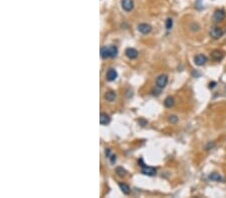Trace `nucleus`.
Returning a JSON list of instances; mask_svg holds the SVG:
<instances>
[{
	"label": "nucleus",
	"instance_id": "nucleus-1",
	"mask_svg": "<svg viewBox=\"0 0 226 198\" xmlns=\"http://www.w3.org/2000/svg\"><path fill=\"white\" fill-rule=\"evenodd\" d=\"M138 164H140L141 171H142V173H143L144 175H147V176H154V175H156L157 169L154 168V167L147 166L146 164H144L143 163V159H140L139 161H138Z\"/></svg>",
	"mask_w": 226,
	"mask_h": 198
},
{
	"label": "nucleus",
	"instance_id": "nucleus-12",
	"mask_svg": "<svg viewBox=\"0 0 226 198\" xmlns=\"http://www.w3.org/2000/svg\"><path fill=\"white\" fill-rule=\"evenodd\" d=\"M116 97H117V93L115 91H113V90L106 92V93H104V98L106 99L107 101H109V102H113L114 100L116 99Z\"/></svg>",
	"mask_w": 226,
	"mask_h": 198
},
{
	"label": "nucleus",
	"instance_id": "nucleus-26",
	"mask_svg": "<svg viewBox=\"0 0 226 198\" xmlns=\"http://www.w3.org/2000/svg\"><path fill=\"white\" fill-rule=\"evenodd\" d=\"M216 85H217V83H216V82H215V81H212V82L209 83V88H210V89H213V88H215V87H216Z\"/></svg>",
	"mask_w": 226,
	"mask_h": 198
},
{
	"label": "nucleus",
	"instance_id": "nucleus-10",
	"mask_svg": "<svg viewBox=\"0 0 226 198\" xmlns=\"http://www.w3.org/2000/svg\"><path fill=\"white\" fill-rule=\"evenodd\" d=\"M125 54H126V56L129 59L133 60V59H136L137 58L138 55H139V52H138L135 48L129 47V48H127L126 50H125Z\"/></svg>",
	"mask_w": 226,
	"mask_h": 198
},
{
	"label": "nucleus",
	"instance_id": "nucleus-7",
	"mask_svg": "<svg viewBox=\"0 0 226 198\" xmlns=\"http://www.w3.org/2000/svg\"><path fill=\"white\" fill-rule=\"evenodd\" d=\"M210 56H211V58L214 60V61L219 62V61H221V60L223 59V57H224V52L222 51V50L215 49V50H213V51H212V52L210 53Z\"/></svg>",
	"mask_w": 226,
	"mask_h": 198
},
{
	"label": "nucleus",
	"instance_id": "nucleus-22",
	"mask_svg": "<svg viewBox=\"0 0 226 198\" xmlns=\"http://www.w3.org/2000/svg\"><path fill=\"white\" fill-rule=\"evenodd\" d=\"M191 30L192 31H198L199 29H200V26H199L197 23H193V24L191 25Z\"/></svg>",
	"mask_w": 226,
	"mask_h": 198
},
{
	"label": "nucleus",
	"instance_id": "nucleus-6",
	"mask_svg": "<svg viewBox=\"0 0 226 198\" xmlns=\"http://www.w3.org/2000/svg\"><path fill=\"white\" fill-rule=\"evenodd\" d=\"M122 8L126 12H131L134 9V0H121Z\"/></svg>",
	"mask_w": 226,
	"mask_h": 198
},
{
	"label": "nucleus",
	"instance_id": "nucleus-16",
	"mask_svg": "<svg viewBox=\"0 0 226 198\" xmlns=\"http://www.w3.org/2000/svg\"><path fill=\"white\" fill-rule=\"evenodd\" d=\"M119 186H120V189L122 190V192L124 194H126V195H129L130 192H131V188H130V186L128 185V184L124 183V182H120L119 183Z\"/></svg>",
	"mask_w": 226,
	"mask_h": 198
},
{
	"label": "nucleus",
	"instance_id": "nucleus-18",
	"mask_svg": "<svg viewBox=\"0 0 226 198\" xmlns=\"http://www.w3.org/2000/svg\"><path fill=\"white\" fill-rule=\"evenodd\" d=\"M116 174L119 177H125V176H126L127 172H126V170L123 168V167H117V168H116Z\"/></svg>",
	"mask_w": 226,
	"mask_h": 198
},
{
	"label": "nucleus",
	"instance_id": "nucleus-17",
	"mask_svg": "<svg viewBox=\"0 0 226 198\" xmlns=\"http://www.w3.org/2000/svg\"><path fill=\"white\" fill-rule=\"evenodd\" d=\"M109 50H110V55H111V58H115V57H117L118 53H119V50H118V47L115 45H110L109 46Z\"/></svg>",
	"mask_w": 226,
	"mask_h": 198
},
{
	"label": "nucleus",
	"instance_id": "nucleus-25",
	"mask_svg": "<svg viewBox=\"0 0 226 198\" xmlns=\"http://www.w3.org/2000/svg\"><path fill=\"white\" fill-rule=\"evenodd\" d=\"M215 146V144L214 143H211V142H209L206 146H205V149L206 150H209V149H211V148H213V147Z\"/></svg>",
	"mask_w": 226,
	"mask_h": 198
},
{
	"label": "nucleus",
	"instance_id": "nucleus-20",
	"mask_svg": "<svg viewBox=\"0 0 226 198\" xmlns=\"http://www.w3.org/2000/svg\"><path fill=\"white\" fill-rule=\"evenodd\" d=\"M178 120H179V118L176 115H170L168 117V122L171 124H176L178 122Z\"/></svg>",
	"mask_w": 226,
	"mask_h": 198
},
{
	"label": "nucleus",
	"instance_id": "nucleus-11",
	"mask_svg": "<svg viewBox=\"0 0 226 198\" xmlns=\"http://www.w3.org/2000/svg\"><path fill=\"white\" fill-rule=\"evenodd\" d=\"M111 122V116L106 112H102L100 114V123L101 125H108Z\"/></svg>",
	"mask_w": 226,
	"mask_h": 198
},
{
	"label": "nucleus",
	"instance_id": "nucleus-15",
	"mask_svg": "<svg viewBox=\"0 0 226 198\" xmlns=\"http://www.w3.org/2000/svg\"><path fill=\"white\" fill-rule=\"evenodd\" d=\"M175 104V99L173 98L172 96H168L165 98L164 100V105L166 108H171V107H173Z\"/></svg>",
	"mask_w": 226,
	"mask_h": 198
},
{
	"label": "nucleus",
	"instance_id": "nucleus-14",
	"mask_svg": "<svg viewBox=\"0 0 226 198\" xmlns=\"http://www.w3.org/2000/svg\"><path fill=\"white\" fill-rule=\"evenodd\" d=\"M101 57H102L103 59L111 58L109 46H104V47H102V48H101Z\"/></svg>",
	"mask_w": 226,
	"mask_h": 198
},
{
	"label": "nucleus",
	"instance_id": "nucleus-4",
	"mask_svg": "<svg viewBox=\"0 0 226 198\" xmlns=\"http://www.w3.org/2000/svg\"><path fill=\"white\" fill-rule=\"evenodd\" d=\"M168 83V76L166 74H160L156 79V86L159 88L163 89L166 87Z\"/></svg>",
	"mask_w": 226,
	"mask_h": 198
},
{
	"label": "nucleus",
	"instance_id": "nucleus-19",
	"mask_svg": "<svg viewBox=\"0 0 226 198\" xmlns=\"http://www.w3.org/2000/svg\"><path fill=\"white\" fill-rule=\"evenodd\" d=\"M165 27L169 31L172 28H173V19L172 18H167L166 22H165Z\"/></svg>",
	"mask_w": 226,
	"mask_h": 198
},
{
	"label": "nucleus",
	"instance_id": "nucleus-8",
	"mask_svg": "<svg viewBox=\"0 0 226 198\" xmlns=\"http://www.w3.org/2000/svg\"><path fill=\"white\" fill-rule=\"evenodd\" d=\"M138 30H139V32H141L142 34L147 35L152 31V26L150 24H147V23H140L138 25Z\"/></svg>",
	"mask_w": 226,
	"mask_h": 198
},
{
	"label": "nucleus",
	"instance_id": "nucleus-21",
	"mask_svg": "<svg viewBox=\"0 0 226 198\" xmlns=\"http://www.w3.org/2000/svg\"><path fill=\"white\" fill-rule=\"evenodd\" d=\"M161 88H159V87H155V88H153L151 90V93H152V95H155V96H158V95H160V93H161Z\"/></svg>",
	"mask_w": 226,
	"mask_h": 198
},
{
	"label": "nucleus",
	"instance_id": "nucleus-5",
	"mask_svg": "<svg viewBox=\"0 0 226 198\" xmlns=\"http://www.w3.org/2000/svg\"><path fill=\"white\" fill-rule=\"evenodd\" d=\"M207 61H208L207 56L204 54H197L194 57V63L197 66H203L206 64Z\"/></svg>",
	"mask_w": 226,
	"mask_h": 198
},
{
	"label": "nucleus",
	"instance_id": "nucleus-3",
	"mask_svg": "<svg viewBox=\"0 0 226 198\" xmlns=\"http://www.w3.org/2000/svg\"><path fill=\"white\" fill-rule=\"evenodd\" d=\"M226 17V13L223 9H216L213 13V21L214 22H221Z\"/></svg>",
	"mask_w": 226,
	"mask_h": 198
},
{
	"label": "nucleus",
	"instance_id": "nucleus-23",
	"mask_svg": "<svg viewBox=\"0 0 226 198\" xmlns=\"http://www.w3.org/2000/svg\"><path fill=\"white\" fill-rule=\"evenodd\" d=\"M109 159H110V162L111 163L115 164V163H116V161H117V156L115 155V154H112V155L109 157Z\"/></svg>",
	"mask_w": 226,
	"mask_h": 198
},
{
	"label": "nucleus",
	"instance_id": "nucleus-9",
	"mask_svg": "<svg viewBox=\"0 0 226 198\" xmlns=\"http://www.w3.org/2000/svg\"><path fill=\"white\" fill-rule=\"evenodd\" d=\"M118 78V72L116 69L114 68H110L109 70L107 71V74H106V79L108 81L112 82V81H115Z\"/></svg>",
	"mask_w": 226,
	"mask_h": 198
},
{
	"label": "nucleus",
	"instance_id": "nucleus-24",
	"mask_svg": "<svg viewBox=\"0 0 226 198\" xmlns=\"http://www.w3.org/2000/svg\"><path fill=\"white\" fill-rule=\"evenodd\" d=\"M104 154H106V156L109 158V157L112 155V149H111V148H106V150H104Z\"/></svg>",
	"mask_w": 226,
	"mask_h": 198
},
{
	"label": "nucleus",
	"instance_id": "nucleus-27",
	"mask_svg": "<svg viewBox=\"0 0 226 198\" xmlns=\"http://www.w3.org/2000/svg\"><path fill=\"white\" fill-rule=\"evenodd\" d=\"M140 122L142 123V126H145L147 124V121H145V120H143V119H141L140 120Z\"/></svg>",
	"mask_w": 226,
	"mask_h": 198
},
{
	"label": "nucleus",
	"instance_id": "nucleus-13",
	"mask_svg": "<svg viewBox=\"0 0 226 198\" xmlns=\"http://www.w3.org/2000/svg\"><path fill=\"white\" fill-rule=\"evenodd\" d=\"M208 179L211 180V181H215V182H221L222 180V177L219 173H216V172H213L211 174H209L208 175Z\"/></svg>",
	"mask_w": 226,
	"mask_h": 198
},
{
	"label": "nucleus",
	"instance_id": "nucleus-2",
	"mask_svg": "<svg viewBox=\"0 0 226 198\" xmlns=\"http://www.w3.org/2000/svg\"><path fill=\"white\" fill-rule=\"evenodd\" d=\"M223 33H224L223 29L218 27V26H213V27H211L210 30H209V35L214 40H218L219 38H221Z\"/></svg>",
	"mask_w": 226,
	"mask_h": 198
}]
</instances>
